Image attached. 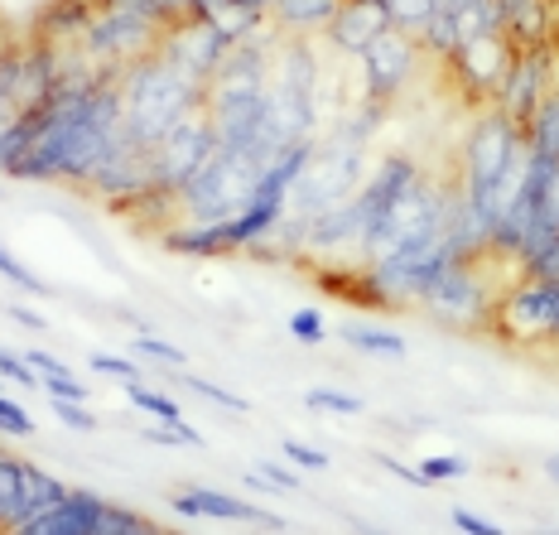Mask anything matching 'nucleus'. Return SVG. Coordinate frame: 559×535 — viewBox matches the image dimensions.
<instances>
[{
  "label": "nucleus",
  "instance_id": "ea45409f",
  "mask_svg": "<svg viewBox=\"0 0 559 535\" xmlns=\"http://www.w3.org/2000/svg\"><path fill=\"white\" fill-rule=\"evenodd\" d=\"M92 371H102V377H116V381H140V367L131 362V357H111V353L92 357Z\"/></svg>",
  "mask_w": 559,
  "mask_h": 535
},
{
  "label": "nucleus",
  "instance_id": "a878e982",
  "mask_svg": "<svg viewBox=\"0 0 559 535\" xmlns=\"http://www.w3.org/2000/svg\"><path fill=\"white\" fill-rule=\"evenodd\" d=\"M0 281H10L15 289H25V295H34V299H53V285L39 281V275H34L20 255H10L5 247H0Z\"/></svg>",
  "mask_w": 559,
  "mask_h": 535
},
{
  "label": "nucleus",
  "instance_id": "f257e3e1",
  "mask_svg": "<svg viewBox=\"0 0 559 535\" xmlns=\"http://www.w3.org/2000/svg\"><path fill=\"white\" fill-rule=\"evenodd\" d=\"M207 97V83L169 63L165 54H145L121 68V126L135 145L155 150L183 116H193Z\"/></svg>",
  "mask_w": 559,
  "mask_h": 535
},
{
  "label": "nucleus",
  "instance_id": "37998d69",
  "mask_svg": "<svg viewBox=\"0 0 559 535\" xmlns=\"http://www.w3.org/2000/svg\"><path fill=\"white\" fill-rule=\"evenodd\" d=\"M5 313L20 323V329H29V333H44V329H49V313H34L29 305H10Z\"/></svg>",
  "mask_w": 559,
  "mask_h": 535
},
{
  "label": "nucleus",
  "instance_id": "f704fd0d",
  "mask_svg": "<svg viewBox=\"0 0 559 535\" xmlns=\"http://www.w3.org/2000/svg\"><path fill=\"white\" fill-rule=\"evenodd\" d=\"M0 381H15V387H34V391H39V371H34L20 353H5V347H0Z\"/></svg>",
  "mask_w": 559,
  "mask_h": 535
},
{
  "label": "nucleus",
  "instance_id": "7c9ffc66",
  "mask_svg": "<svg viewBox=\"0 0 559 535\" xmlns=\"http://www.w3.org/2000/svg\"><path fill=\"white\" fill-rule=\"evenodd\" d=\"M305 405H309V411H329V415H362V401H357V395L333 391V387L305 391Z\"/></svg>",
  "mask_w": 559,
  "mask_h": 535
},
{
  "label": "nucleus",
  "instance_id": "a18cd8bd",
  "mask_svg": "<svg viewBox=\"0 0 559 535\" xmlns=\"http://www.w3.org/2000/svg\"><path fill=\"white\" fill-rule=\"evenodd\" d=\"M347 526H353L357 535H386V531H377V526H367V521H357V516H347Z\"/></svg>",
  "mask_w": 559,
  "mask_h": 535
},
{
  "label": "nucleus",
  "instance_id": "c756f323",
  "mask_svg": "<svg viewBox=\"0 0 559 535\" xmlns=\"http://www.w3.org/2000/svg\"><path fill=\"white\" fill-rule=\"evenodd\" d=\"M131 347L145 357V362H159V367H174V371L189 367V353H183V347H174L169 338H155V333H140Z\"/></svg>",
  "mask_w": 559,
  "mask_h": 535
},
{
  "label": "nucleus",
  "instance_id": "2f4dec72",
  "mask_svg": "<svg viewBox=\"0 0 559 535\" xmlns=\"http://www.w3.org/2000/svg\"><path fill=\"white\" fill-rule=\"evenodd\" d=\"M289 338L305 343V347H319L323 338H329V323H323L319 309H295L289 313Z\"/></svg>",
  "mask_w": 559,
  "mask_h": 535
},
{
  "label": "nucleus",
  "instance_id": "aec40b11",
  "mask_svg": "<svg viewBox=\"0 0 559 535\" xmlns=\"http://www.w3.org/2000/svg\"><path fill=\"white\" fill-rule=\"evenodd\" d=\"M521 135H526V150L535 159L559 165V87H550L540 97V107L531 111V121L521 126Z\"/></svg>",
  "mask_w": 559,
  "mask_h": 535
},
{
  "label": "nucleus",
  "instance_id": "ddd939ff",
  "mask_svg": "<svg viewBox=\"0 0 559 535\" xmlns=\"http://www.w3.org/2000/svg\"><path fill=\"white\" fill-rule=\"evenodd\" d=\"M419 179V159L415 155H381V165L362 179V189L353 193V207H357V223H362V231H371L381 223V217L395 207V198H401L411 183Z\"/></svg>",
  "mask_w": 559,
  "mask_h": 535
},
{
  "label": "nucleus",
  "instance_id": "6ab92c4d",
  "mask_svg": "<svg viewBox=\"0 0 559 535\" xmlns=\"http://www.w3.org/2000/svg\"><path fill=\"white\" fill-rule=\"evenodd\" d=\"M165 251L189 255V261H213V255H231L223 223H169V227H165Z\"/></svg>",
  "mask_w": 559,
  "mask_h": 535
},
{
  "label": "nucleus",
  "instance_id": "bb28decb",
  "mask_svg": "<svg viewBox=\"0 0 559 535\" xmlns=\"http://www.w3.org/2000/svg\"><path fill=\"white\" fill-rule=\"evenodd\" d=\"M468 473H473V463L459 459V453H429V459H419V478H425L429 487L435 483H459V478H468Z\"/></svg>",
  "mask_w": 559,
  "mask_h": 535
},
{
  "label": "nucleus",
  "instance_id": "de8ad7c7",
  "mask_svg": "<svg viewBox=\"0 0 559 535\" xmlns=\"http://www.w3.org/2000/svg\"><path fill=\"white\" fill-rule=\"evenodd\" d=\"M0 198H5V189H0Z\"/></svg>",
  "mask_w": 559,
  "mask_h": 535
},
{
  "label": "nucleus",
  "instance_id": "79ce46f5",
  "mask_svg": "<svg viewBox=\"0 0 559 535\" xmlns=\"http://www.w3.org/2000/svg\"><path fill=\"white\" fill-rule=\"evenodd\" d=\"M371 463H377L381 473H391V478H401V483H411V487H429L425 478H419V468H411V463H395L391 453H371Z\"/></svg>",
  "mask_w": 559,
  "mask_h": 535
},
{
  "label": "nucleus",
  "instance_id": "20e7f679",
  "mask_svg": "<svg viewBox=\"0 0 559 535\" xmlns=\"http://www.w3.org/2000/svg\"><path fill=\"white\" fill-rule=\"evenodd\" d=\"M362 179H367V145L333 126L323 141H313L309 165L295 179V189H289V213L295 217L329 213V207L347 203V198L362 189Z\"/></svg>",
  "mask_w": 559,
  "mask_h": 535
},
{
  "label": "nucleus",
  "instance_id": "72a5a7b5",
  "mask_svg": "<svg viewBox=\"0 0 559 535\" xmlns=\"http://www.w3.org/2000/svg\"><path fill=\"white\" fill-rule=\"evenodd\" d=\"M280 453H285L295 468H305V473H323V468H329V453L305 444V439H285V444H280Z\"/></svg>",
  "mask_w": 559,
  "mask_h": 535
},
{
  "label": "nucleus",
  "instance_id": "4be33fe9",
  "mask_svg": "<svg viewBox=\"0 0 559 535\" xmlns=\"http://www.w3.org/2000/svg\"><path fill=\"white\" fill-rule=\"evenodd\" d=\"M337 333H343V343H347V347H357V353H367V357H395V362L405 357V338H401L395 329H381V323L347 319Z\"/></svg>",
  "mask_w": 559,
  "mask_h": 535
},
{
  "label": "nucleus",
  "instance_id": "0eeeda50",
  "mask_svg": "<svg viewBox=\"0 0 559 535\" xmlns=\"http://www.w3.org/2000/svg\"><path fill=\"white\" fill-rule=\"evenodd\" d=\"M217 155V135H213V121H207V111L198 107L193 116H183L179 126L150 150V165H155V193L159 198H179L189 189V179L198 169L207 165V159Z\"/></svg>",
  "mask_w": 559,
  "mask_h": 535
},
{
  "label": "nucleus",
  "instance_id": "49530a36",
  "mask_svg": "<svg viewBox=\"0 0 559 535\" xmlns=\"http://www.w3.org/2000/svg\"><path fill=\"white\" fill-rule=\"evenodd\" d=\"M535 535H559V531H555V526H550V531H535Z\"/></svg>",
  "mask_w": 559,
  "mask_h": 535
},
{
  "label": "nucleus",
  "instance_id": "e433bc0d",
  "mask_svg": "<svg viewBox=\"0 0 559 535\" xmlns=\"http://www.w3.org/2000/svg\"><path fill=\"white\" fill-rule=\"evenodd\" d=\"M53 411H58V420H63L68 429H78V435H92L102 420L87 411V405H78V401H53Z\"/></svg>",
  "mask_w": 559,
  "mask_h": 535
},
{
  "label": "nucleus",
  "instance_id": "c85d7f7f",
  "mask_svg": "<svg viewBox=\"0 0 559 535\" xmlns=\"http://www.w3.org/2000/svg\"><path fill=\"white\" fill-rule=\"evenodd\" d=\"M179 387H189V391L198 395V401H213V405H223V411H231V415H247V411H251L247 395H237V391L217 387V381H207V377H183Z\"/></svg>",
  "mask_w": 559,
  "mask_h": 535
},
{
  "label": "nucleus",
  "instance_id": "9d476101",
  "mask_svg": "<svg viewBox=\"0 0 559 535\" xmlns=\"http://www.w3.org/2000/svg\"><path fill=\"white\" fill-rule=\"evenodd\" d=\"M159 54H165L169 63H179L183 73H193L198 83H207V78L223 68V58L231 54V39L217 25H207V20H174V25L159 34Z\"/></svg>",
  "mask_w": 559,
  "mask_h": 535
},
{
  "label": "nucleus",
  "instance_id": "6e6552de",
  "mask_svg": "<svg viewBox=\"0 0 559 535\" xmlns=\"http://www.w3.org/2000/svg\"><path fill=\"white\" fill-rule=\"evenodd\" d=\"M357 63H362V87H367V97L381 102V107H395V102H401L405 92L415 87L419 63H425V49L415 44V34L386 29L381 39L367 44Z\"/></svg>",
  "mask_w": 559,
  "mask_h": 535
},
{
  "label": "nucleus",
  "instance_id": "1a4fd4ad",
  "mask_svg": "<svg viewBox=\"0 0 559 535\" xmlns=\"http://www.w3.org/2000/svg\"><path fill=\"white\" fill-rule=\"evenodd\" d=\"M555 87V49L545 44V49H516L511 58L502 87H497V97L487 102V107H497L502 116H511L516 126L531 121V111L540 107V97Z\"/></svg>",
  "mask_w": 559,
  "mask_h": 535
},
{
  "label": "nucleus",
  "instance_id": "4468645a",
  "mask_svg": "<svg viewBox=\"0 0 559 535\" xmlns=\"http://www.w3.org/2000/svg\"><path fill=\"white\" fill-rule=\"evenodd\" d=\"M386 29H391V20H386V10H381V0H343L337 15H333V25L323 29V39H329L337 54L362 58L367 44L381 39Z\"/></svg>",
  "mask_w": 559,
  "mask_h": 535
},
{
  "label": "nucleus",
  "instance_id": "7ed1b4c3",
  "mask_svg": "<svg viewBox=\"0 0 559 535\" xmlns=\"http://www.w3.org/2000/svg\"><path fill=\"white\" fill-rule=\"evenodd\" d=\"M265 169H271V159H261L255 150H217L189 179V189L174 198V213H179V223H227L247 207Z\"/></svg>",
  "mask_w": 559,
  "mask_h": 535
},
{
  "label": "nucleus",
  "instance_id": "f03ea898",
  "mask_svg": "<svg viewBox=\"0 0 559 535\" xmlns=\"http://www.w3.org/2000/svg\"><path fill=\"white\" fill-rule=\"evenodd\" d=\"M165 29H169V20H165V10H159V0H102L97 20L87 25L78 49H83L87 68L121 73L126 63L155 54Z\"/></svg>",
  "mask_w": 559,
  "mask_h": 535
},
{
  "label": "nucleus",
  "instance_id": "58836bf2",
  "mask_svg": "<svg viewBox=\"0 0 559 535\" xmlns=\"http://www.w3.org/2000/svg\"><path fill=\"white\" fill-rule=\"evenodd\" d=\"M255 478H261L271 492H299V473H289V468H280V463H255Z\"/></svg>",
  "mask_w": 559,
  "mask_h": 535
},
{
  "label": "nucleus",
  "instance_id": "f8f14e48",
  "mask_svg": "<svg viewBox=\"0 0 559 535\" xmlns=\"http://www.w3.org/2000/svg\"><path fill=\"white\" fill-rule=\"evenodd\" d=\"M511 58H516V44L507 34H487V39H468L459 44L449 58V73H459V83L468 87V97L477 102H492L497 87H502Z\"/></svg>",
  "mask_w": 559,
  "mask_h": 535
},
{
  "label": "nucleus",
  "instance_id": "4c0bfd02",
  "mask_svg": "<svg viewBox=\"0 0 559 535\" xmlns=\"http://www.w3.org/2000/svg\"><path fill=\"white\" fill-rule=\"evenodd\" d=\"M449 521H453V526H459L463 535H507L502 526H497V521L477 516V511H468V507H453V511H449Z\"/></svg>",
  "mask_w": 559,
  "mask_h": 535
},
{
  "label": "nucleus",
  "instance_id": "dca6fc26",
  "mask_svg": "<svg viewBox=\"0 0 559 535\" xmlns=\"http://www.w3.org/2000/svg\"><path fill=\"white\" fill-rule=\"evenodd\" d=\"M362 241V223H357L353 198L329 207V213L309 217V237H305V255H337V251H357Z\"/></svg>",
  "mask_w": 559,
  "mask_h": 535
},
{
  "label": "nucleus",
  "instance_id": "a211bd4d",
  "mask_svg": "<svg viewBox=\"0 0 559 535\" xmlns=\"http://www.w3.org/2000/svg\"><path fill=\"white\" fill-rule=\"evenodd\" d=\"M102 0H49L39 10V39L49 44H83L87 25L97 20Z\"/></svg>",
  "mask_w": 559,
  "mask_h": 535
},
{
  "label": "nucleus",
  "instance_id": "39448f33",
  "mask_svg": "<svg viewBox=\"0 0 559 535\" xmlns=\"http://www.w3.org/2000/svg\"><path fill=\"white\" fill-rule=\"evenodd\" d=\"M497 299H502V289L487 281V255H477V261H453L419 299V313L449 323V329H487Z\"/></svg>",
  "mask_w": 559,
  "mask_h": 535
},
{
  "label": "nucleus",
  "instance_id": "f3484780",
  "mask_svg": "<svg viewBox=\"0 0 559 535\" xmlns=\"http://www.w3.org/2000/svg\"><path fill=\"white\" fill-rule=\"evenodd\" d=\"M337 5H343V0H271V5H265V20H271L275 34L309 39V34H323L333 25Z\"/></svg>",
  "mask_w": 559,
  "mask_h": 535
},
{
  "label": "nucleus",
  "instance_id": "a19ab883",
  "mask_svg": "<svg viewBox=\"0 0 559 535\" xmlns=\"http://www.w3.org/2000/svg\"><path fill=\"white\" fill-rule=\"evenodd\" d=\"M20 357H25V362L39 371V381L44 377H68V362L58 353H49V347H29V353H20Z\"/></svg>",
  "mask_w": 559,
  "mask_h": 535
},
{
  "label": "nucleus",
  "instance_id": "423d86ee",
  "mask_svg": "<svg viewBox=\"0 0 559 535\" xmlns=\"http://www.w3.org/2000/svg\"><path fill=\"white\" fill-rule=\"evenodd\" d=\"M511 347H550L559 343V285L550 281H521L516 289H507L492 309V323Z\"/></svg>",
  "mask_w": 559,
  "mask_h": 535
},
{
  "label": "nucleus",
  "instance_id": "c9c22d12",
  "mask_svg": "<svg viewBox=\"0 0 559 535\" xmlns=\"http://www.w3.org/2000/svg\"><path fill=\"white\" fill-rule=\"evenodd\" d=\"M39 391H49V401H78V405H87V387L73 377V371H68V377H44Z\"/></svg>",
  "mask_w": 559,
  "mask_h": 535
},
{
  "label": "nucleus",
  "instance_id": "c03bdc74",
  "mask_svg": "<svg viewBox=\"0 0 559 535\" xmlns=\"http://www.w3.org/2000/svg\"><path fill=\"white\" fill-rule=\"evenodd\" d=\"M545 478H550V487H559V453L545 459Z\"/></svg>",
  "mask_w": 559,
  "mask_h": 535
},
{
  "label": "nucleus",
  "instance_id": "9b49d317",
  "mask_svg": "<svg viewBox=\"0 0 559 535\" xmlns=\"http://www.w3.org/2000/svg\"><path fill=\"white\" fill-rule=\"evenodd\" d=\"M169 511L183 521H231V526H261V531H289L285 516L265 511L261 502H241V497H227L217 487H179L169 497Z\"/></svg>",
  "mask_w": 559,
  "mask_h": 535
},
{
  "label": "nucleus",
  "instance_id": "412c9836",
  "mask_svg": "<svg viewBox=\"0 0 559 535\" xmlns=\"http://www.w3.org/2000/svg\"><path fill=\"white\" fill-rule=\"evenodd\" d=\"M25 478H29V459L0 449V535L20 526V497H25Z\"/></svg>",
  "mask_w": 559,
  "mask_h": 535
},
{
  "label": "nucleus",
  "instance_id": "473e14b6",
  "mask_svg": "<svg viewBox=\"0 0 559 535\" xmlns=\"http://www.w3.org/2000/svg\"><path fill=\"white\" fill-rule=\"evenodd\" d=\"M0 435H10V439H29V435H34L29 411H25L20 401H10L5 391H0Z\"/></svg>",
  "mask_w": 559,
  "mask_h": 535
},
{
  "label": "nucleus",
  "instance_id": "5701e85b",
  "mask_svg": "<svg viewBox=\"0 0 559 535\" xmlns=\"http://www.w3.org/2000/svg\"><path fill=\"white\" fill-rule=\"evenodd\" d=\"M453 29H459V44L468 39H487V34H502V15H497V0H463L453 10Z\"/></svg>",
  "mask_w": 559,
  "mask_h": 535
},
{
  "label": "nucleus",
  "instance_id": "393cba45",
  "mask_svg": "<svg viewBox=\"0 0 559 535\" xmlns=\"http://www.w3.org/2000/svg\"><path fill=\"white\" fill-rule=\"evenodd\" d=\"M20 116V49L0 44V126Z\"/></svg>",
  "mask_w": 559,
  "mask_h": 535
},
{
  "label": "nucleus",
  "instance_id": "b1692460",
  "mask_svg": "<svg viewBox=\"0 0 559 535\" xmlns=\"http://www.w3.org/2000/svg\"><path fill=\"white\" fill-rule=\"evenodd\" d=\"M126 401H131L140 415H150V420H165V425L183 420L179 401H174V395H165V391H150L145 381H126Z\"/></svg>",
  "mask_w": 559,
  "mask_h": 535
},
{
  "label": "nucleus",
  "instance_id": "2eb2a0df",
  "mask_svg": "<svg viewBox=\"0 0 559 535\" xmlns=\"http://www.w3.org/2000/svg\"><path fill=\"white\" fill-rule=\"evenodd\" d=\"M102 502H107V497L92 492V487H73L58 507H49L44 516H34L29 526H15L5 535H92L97 531V516H102Z\"/></svg>",
  "mask_w": 559,
  "mask_h": 535
},
{
  "label": "nucleus",
  "instance_id": "cd10ccee",
  "mask_svg": "<svg viewBox=\"0 0 559 535\" xmlns=\"http://www.w3.org/2000/svg\"><path fill=\"white\" fill-rule=\"evenodd\" d=\"M140 439H150V444H165V449H203V435H198V429L189 425V420H174V425H145L140 429Z\"/></svg>",
  "mask_w": 559,
  "mask_h": 535
}]
</instances>
